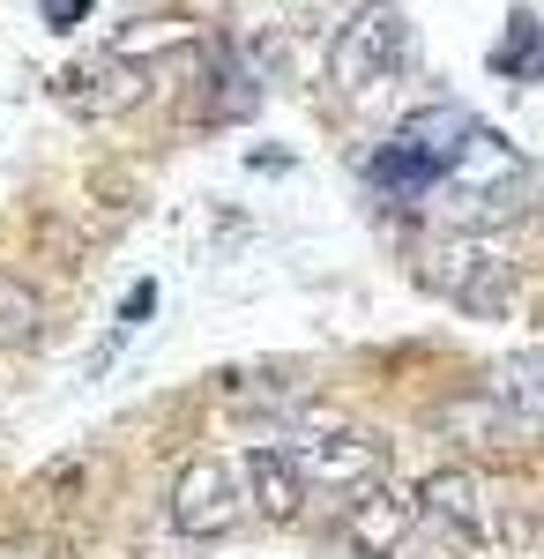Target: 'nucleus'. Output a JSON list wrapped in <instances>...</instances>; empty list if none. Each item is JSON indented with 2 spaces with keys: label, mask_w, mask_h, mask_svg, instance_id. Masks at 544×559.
I'll use <instances>...</instances> for the list:
<instances>
[{
  "label": "nucleus",
  "mask_w": 544,
  "mask_h": 559,
  "mask_svg": "<svg viewBox=\"0 0 544 559\" xmlns=\"http://www.w3.org/2000/svg\"><path fill=\"white\" fill-rule=\"evenodd\" d=\"M425 292L433 299L462 306L470 321H500L507 306H515V261L493 247V239H477V231H456V239H440L433 254H425Z\"/></svg>",
  "instance_id": "1"
},
{
  "label": "nucleus",
  "mask_w": 544,
  "mask_h": 559,
  "mask_svg": "<svg viewBox=\"0 0 544 559\" xmlns=\"http://www.w3.org/2000/svg\"><path fill=\"white\" fill-rule=\"evenodd\" d=\"M403 60H411V23H403V8H358L329 45V83L343 97H380V90L403 75Z\"/></svg>",
  "instance_id": "2"
},
{
  "label": "nucleus",
  "mask_w": 544,
  "mask_h": 559,
  "mask_svg": "<svg viewBox=\"0 0 544 559\" xmlns=\"http://www.w3.org/2000/svg\"><path fill=\"white\" fill-rule=\"evenodd\" d=\"M284 463L298 471L306 500H314V492H321V500H358L366 485H380L388 448H380L374 432H306V440L284 448Z\"/></svg>",
  "instance_id": "3"
},
{
  "label": "nucleus",
  "mask_w": 544,
  "mask_h": 559,
  "mask_svg": "<svg viewBox=\"0 0 544 559\" xmlns=\"http://www.w3.org/2000/svg\"><path fill=\"white\" fill-rule=\"evenodd\" d=\"M247 522V492H239V471L232 463H216V455H202V463H187V471L172 477V530L179 537H232Z\"/></svg>",
  "instance_id": "4"
},
{
  "label": "nucleus",
  "mask_w": 544,
  "mask_h": 559,
  "mask_svg": "<svg viewBox=\"0 0 544 559\" xmlns=\"http://www.w3.org/2000/svg\"><path fill=\"white\" fill-rule=\"evenodd\" d=\"M142 60H120V52H97V60H75L68 75H60V105L68 112H83V120H113L127 105H142Z\"/></svg>",
  "instance_id": "5"
},
{
  "label": "nucleus",
  "mask_w": 544,
  "mask_h": 559,
  "mask_svg": "<svg viewBox=\"0 0 544 559\" xmlns=\"http://www.w3.org/2000/svg\"><path fill=\"white\" fill-rule=\"evenodd\" d=\"M418 515L440 522L448 537H485L493 530V500H485V485L470 471H433L418 492Z\"/></svg>",
  "instance_id": "6"
},
{
  "label": "nucleus",
  "mask_w": 544,
  "mask_h": 559,
  "mask_svg": "<svg viewBox=\"0 0 544 559\" xmlns=\"http://www.w3.org/2000/svg\"><path fill=\"white\" fill-rule=\"evenodd\" d=\"M239 492H247V508L261 522H292L306 508V485L298 471L284 463V448H247V463H239Z\"/></svg>",
  "instance_id": "7"
},
{
  "label": "nucleus",
  "mask_w": 544,
  "mask_h": 559,
  "mask_svg": "<svg viewBox=\"0 0 544 559\" xmlns=\"http://www.w3.org/2000/svg\"><path fill=\"white\" fill-rule=\"evenodd\" d=\"M485 395L500 403L515 426H544V350H515L485 373Z\"/></svg>",
  "instance_id": "8"
},
{
  "label": "nucleus",
  "mask_w": 544,
  "mask_h": 559,
  "mask_svg": "<svg viewBox=\"0 0 544 559\" xmlns=\"http://www.w3.org/2000/svg\"><path fill=\"white\" fill-rule=\"evenodd\" d=\"M411 522H418L411 500H395V492L366 485V492H358V508H351V545H358V552H374V559H388L403 537H411Z\"/></svg>",
  "instance_id": "9"
},
{
  "label": "nucleus",
  "mask_w": 544,
  "mask_h": 559,
  "mask_svg": "<svg viewBox=\"0 0 544 559\" xmlns=\"http://www.w3.org/2000/svg\"><path fill=\"white\" fill-rule=\"evenodd\" d=\"M45 336V299L23 276H0V350H31Z\"/></svg>",
  "instance_id": "10"
},
{
  "label": "nucleus",
  "mask_w": 544,
  "mask_h": 559,
  "mask_svg": "<svg viewBox=\"0 0 544 559\" xmlns=\"http://www.w3.org/2000/svg\"><path fill=\"white\" fill-rule=\"evenodd\" d=\"M216 105H210V120H247L253 105H261V83H247V68H224V75H216Z\"/></svg>",
  "instance_id": "11"
},
{
  "label": "nucleus",
  "mask_w": 544,
  "mask_h": 559,
  "mask_svg": "<svg viewBox=\"0 0 544 559\" xmlns=\"http://www.w3.org/2000/svg\"><path fill=\"white\" fill-rule=\"evenodd\" d=\"M500 68H515V75H530V68H537V15H530V8H515V38H507Z\"/></svg>",
  "instance_id": "12"
},
{
  "label": "nucleus",
  "mask_w": 544,
  "mask_h": 559,
  "mask_svg": "<svg viewBox=\"0 0 544 559\" xmlns=\"http://www.w3.org/2000/svg\"><path fill=\"white\" fill-rule=\"evenodd\" d=\"M45 15H52V31H75L90 15V0H45Z\"/></svg>",
  "instance_id": "13"
},
{
  "label": "nucleus",
  "mask_w": 544,
  "mask_h": 559,
  "mask_svg": "<svg viewBox=\"0 0 544 559\" xmlns=\"http://www.w3.org/2000/svg\"><path fill=\"white\" fill-rule=\"evenodd\" d=\"M0 559H45V545H0Z\"/></svg>",
  "instance_id": "14"
}]
</instances>
